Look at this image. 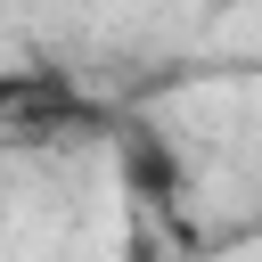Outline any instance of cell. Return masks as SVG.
Returning <instances> with one entry per match:
<instances>
[{"instance_id": "3", "label": "cell", "mask_w": 262, "mask_h": 262, "mask_svg": "<svg viewBox=\"0 0 262 262\" xmlns=\"http://www.w3.org/2000/svg\"><path fill=\"white\" fill-rule=\"evenodd\" d=\"M123 262H172V254H164V246H156V237L139 229V237H123Z\"/></svg>"}, {"instance_id": "2", "label": "cell", "mask_w": 262, "mask_h": 262, "mask_svg": "<svg viewBox=\"0 0 262 262\" xmlns=\"http://www.w3.org/2000/svg\"><path fill=\"white\" fill-rule=\"evenodd\" d=\"M115 164H123V188L139 196V205H172L180 196V156H172V139L156 131V123H115Z\"/></svg>"}, {"instance_id": "1", "label": "cell", "mask_w": 262, "mask_h": 262, "mask_svg": "<svg viewBox=\"0 0 262 262\" xmlns=\"http://www.w3.org/2000/svg\"><path fill=\"white\" fill-rule=\"evenodd\" d=\"M98 98L66 74V66H0V139L41 147V139H74L98 131Z\"/></svg>"}]
</instances>
